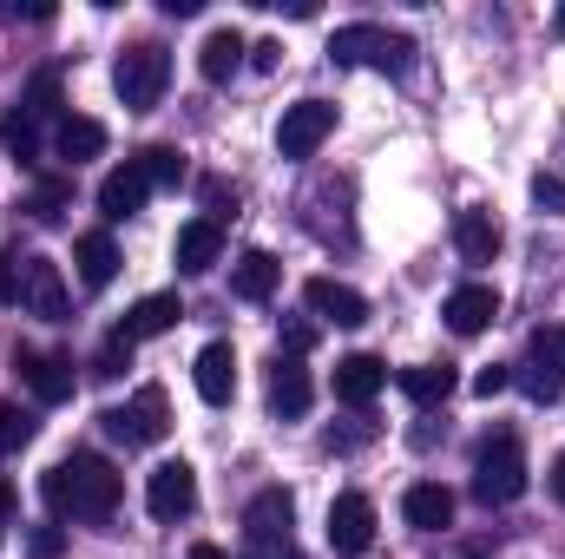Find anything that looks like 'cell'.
I'll return each instance as SVG.
<instances>
[{"instance_id":"cell-1","label":"cell","mask_w":565,"mask_h":559,"mask_svg":"<svg viewBox=\"0 0 565 559\" xmlns=\"http://www.w3.org/2000/svg\"><path fill=\"white\" fill-rule=\"evenodd\" d=\"M119 494H126V481H119L113 461H99V454H73V461H60V467L40 474V500L53 507V520L106 527V520L119 514Z\"/></svg>"},{"instance_id":"cell-2","label":"cell","mask_w":565,"mask_h":559,"mask_svg":"<svg viewBox=\"0 0 565 559\" xmlns=\"http://www.w3.org/2000/svg\"><path fill=\"white\" fill-rule=\"evenodd\" d=\"M244 553L250 559H296V500L282 487H264L244 507Z\"/></svg>"},{"instance_id":"cell-3","label":"cell","mask_w":565,"mask_h":559,"mask_svg":"<svg viewBox=\"0 0 565 559\" xmlns=\"http://www.w3.org/2000/svg\"><path fill=\"white\" fill-rule=\"evenodd\" d=\"M329 60L335 66H382V73H408L415 66V40L408 33H388V27H342L329 40Z\"/></svg>"},{"instance_id":"cell-4","label":"cell","mask_w":565,"mask_h":559,"mask_svg":"<svg viewBox=\"0 0 565 559\" xmlns=\"http://www.w3.org/2000/svg\"><path fill=\"white\" fill-rule=\"evenodd\" d=\"M526 494V447L513 434H493L480 454H473V500L487 507H513Z\"/></svg>"},{"instance_id":"cell-5","label":"cell","mask_w":565,"mask_h":559,"mask_svg":"<svg viewBox=\"0 0 565 559\" xmlns=\"http://www.w3.org/2000/svg\"><path fill=\"white\" fill-rule=\"evenodd\" d=\"M113 86H119V99H126V113H151L158 99H164V86H171V53L164 46H126L119 53V66H113Z\"/></svg>"},{"instance_id":"cell-6","label":"cell","mask_w":565,"mask_h":559,"mask_svg":"<svg viewBox=\"0 0 565 559\" xmlns=\"http://www.w3.org/2000/svg\"><path fill=\"white\" fill-rule=\"evenodd\" d=\"M99 428H106L119 447H158V441L171 434V402H164V389H158V382H145L126 409H106Z\"/></svg>"},{"instance_id":"cell-7","label":"cell","mask_w":565,"mask_h":559,"mask_svg":"<svg viewBox=\"0 0 565 559\" xmlns=\"http://www.w3.org/2000/svg\"><path fill=\"white\" fill-rule=\"evenodd\" d=\"M540 409H553L565 395V336L553 329H533V342H526V362H520V376H513Z\"/></svg>"},{"instance_id":"cell-8","label":"cell","mask_w":565,"mask_h":559,"mask_svg":"<svg viewBox=\"0 0 565 559\" xmlns=\"http://www.w3.org/2000/svg\"><path fill=\"white\" fill-rule=\"evenodd\" d=\"M322 534H329V553L362 559L369 547H375V500H369V494H355V487H349V494H335V500H329V527H322Z\"/></svg>"},{"instance_id":"cell-9","label":"cell","mask_w":565,"mask_h":559,"mask_svg":"<svg viewBox=\"0 0 565 559\" xmlns=\"http://www.w3.org/2000/svg\"><path fill=\"white\" fill-rule=\"evenodd\" d=\"M145 507H151V520H184L191 507H198V474H191V461H158L151 474H145Z\"/></svg>"},{"instance_id":"cell-10","label":"cell","mask_w":565,"mask_h":559,"mask_svg":"<svg viewBox=\"0 0 565 559\" xmlns=\"http://www.w3.org/2000/svg\"><path fill=\"white\" fill-rule=\"evenodd\" d=\"M329 133H335V106L329 99H296L277 126V151L282 158H316Z\"/></svg>"},{"instance_id":"cell-11","label":"cell","mask_w":565,"mask_h":559,"mask_svg":"<svg viewBox=\"0 0 565 559\" xmlns=\"http://www.w3.org/2000/svg\"><path fill=\"white\" fill-rule=\"evenodd\" d=\"M20 309L40 323H66V283L53 257H20Z\"/></svg>"},{"instance_id":"cell-12","label":"cell","mask_w":565,"mask_h":559,"mask_svg":"<svg viewBox=\"0 0 565 559\" xmlns=\"http://www.w3.org/2000/svg\"><path fill=\"white\" fill-rule=\"evenodd\" d=\"M302 303H309V316H322L335 329H362L369 323V296L349 289V283H335V277H309L302 283Z\"/></svg>"},{"instance_id":"cell-13","label":"cell","mask_w":565,"mask_h":559,"mask_svg":"<svg viewBox=\"0 0 565 559\" xmlns=\"http://www.w3.org/2000/svg\"><path fill=\"white\" fill-rule=\"evenodd\" d=\"M145 198H151V178H145V165H139V158H126L119 171H106V178H99V211H106L113 224L139 218V211H145Z\"/></svg>"},{"instance_id":"cell-14","label":"cell","mask_w":565,"mask_h":559,"mask_svg":"<svg viewBox=\"0 0 565 559\" xmlns=\"http://www.w3.org/2000/svg\"><path fill=\"white\" fill-rule=\"evenodd\" d=\"M217 257H224V224H211V218H191V224L178 231V244H171V264H178L184 277H204Z\"/></svg>"},{"instance_id":"cell-15","label":"cell","mask_w":565,"mask_h":559,"mask_svg":"<svg viewBox=\"0 0 565 559\" xmlns=\"http://www.w3.org/2000/svg\"><path fill=\"white\" fill-rule=\"evenodd\" d=\"M13 369L26 376L33 402H46V409L73 395V362H66V356H40V349H20V356H13Z\"/></svg>"},{"instance_id":"cell-16","label":"cell","mask_w":565,"mask_h":559,"mask_svg":"<svg viewBox=\"0 0 565 559\" xmlns=\"http://www.w3.org/2000/svg\"><path fill=\"white\" fill-rule=\"evenodd\" d=\"M191 382H198V395H204L211 409H224V402L237 395V349H231V342H204Z\"/></svg>"},{"instance_id":"cell-17","label":"cell","mask_w":565,"mask_h":559,"mask_svg":"<svg viewBox=\"0 0 565 559\" xmlns=\"http://www.w3.org/2000/svg\"><path fill=\"white\" fill-rule=\"evenodd\" d=\"M178 316H184V303H178V289H158V296H139L132 309H126V323H119V336L139 349L151 336H164V329H178Z\"/></svg>"},{"instance_id":"cell-18","label":"cell","mask_w":565,"mask_h":559,"mask_svg":"<svg viewBox=\"0 0 565 559\" xmlns=\"http://www.w3.org/2000/svg\"><path fill=\"white\" fill-rule=\"evenodd\" d=\"M493 316H500V296L487 283H460L447 296V329L454 336H480V329H493Z\"/></svg>"},{"instance_id":"cell-19","label":"cell","mask_w":565,"mask_h":559,"mask_svg":"<svg viewBox=\"0 0 565 559\" xmlns=\"http://www.w3.org/2000/svg\"><path fill=\"white\" fill-rule=\"evenodd\" d=\"M309 369H302V356H277L270 362V409H277L282 421H296V415H309Z\"/></svg>"},{"instance_id":"cell-20","label":"cell","mask_w":565,"mask_h":559,"mask_svg":"<svg viewBox=\"0 0 565 559\" xmlns=\"http://www.w3.org/2000/svg\"><path fill=\"white\" fill-rule=\"evenodd\" d=\"M382 382H388V369L375 356H342L335 362V402H349V409H369L382 395Z\"/></svg>"},{"instance_id":"cell-21","label":"cell","mask_w":565,"mask_h":559,"mask_svg":"<svg viewBox=\"0 0 565 559\" xmlns=\"http://www.w3.org/2000/svg\"><path fill=\"white\" fill-rule=\"evenodd\" d=\"M402 514H408L415 534H440V527H454V494H447L440 481H415V487L402 494Z\"/></svg>"},{"instance_id":"cell-22","label":"cell","mask_w":565,"mask_h":559,"mask_svg":"<svg viewBox=\"0 0 565 559\" xmlns=\"http://www.w3.org/2000/svg\"><path fill=\"white\" fill-rule=\"evenodd\" d=\"M282 283V264L270 251H244L237 264H231V296H244V303H270Z\"/></svg>"},{"instance_id":"cell-23","label":"cell","mask_w":565,"mask_h":559,"mask_svg":"<svg viewBox=\"0 0 565 559\" xmlns=\"http://www.w3.org/2000/svg\"><path fill=\"white\" fill-rule=\"evenodd\" d=\"M244 53H250V46H244V33H237V27H211V33H204V46H198V73H204L211 86H224V80L244 66Z\"/></svg>"},{"instance_id":"cell-24","label":"cell","mask_w":565,"mask_h":559,"mask_svg":"<svg viewBox=\"0 0 565 559\" xmlns=\"http://www.w3.org/2000/svg\"><path fill=\"white\" fill-rule=\"evenodd\" d=\"M454 251H460V264H493V257H500V224H493V211H460V218H454Z\"/></svg>"},{"instance_id":"cell-25","label":"cell","mask_w":565,"mask_h":559,"mask_svg":"<svg viewBox=\"0 0 565 559\" xmlns=\"http://www.w3.org/2000/svg\"><path fill=\"white\" fill-rule=\"evenodd\" d=\"M395 382H402V395H408L415 409H440V402H447V395L460 389L454 362H422V369H402Z\"/></svg>"},{"instance_id":"cell-26","label":"cell","mask_w":565,"mask_h":559,"mask_svg":"<svg viewBox=\"0 0 565 559\" xmlns=\"http://www.w3.org/2000/svg\"><path fill=\"white\" fill-rule=\"evenodd\" d=\"M73 264H79V283H86V289H106V283L119 277V244H113L106 231H86V238L73 244Z\"/></svg>"},{"instance_id":"cell-27","label":"cell","mask_w":565,"mask_h":559,"mask_svg":"<svg viewBox=\"0 0 565 559\" xmlns=\"http://www.w3.org/2000/svg\"><path fill=\"white\" fill-rule=\"evenodd\" d=\"M53 145H60V158L86 165V158H99V151H106V126H99V119H86V113H66V119H60V133H53Z\"/></svg>"},{"instance_id":"cell-28","label":"cell","mask_w":565,"mask_h":559,"mask_svg":"<svg viewBox=\"0 0 565 559\" xmlns=\"http://www.w3.org/2000/svg\"><path fill=\"white\" fill-rule=\"evenodd\" d=\"M66 204H73V184H66V178H40L33 198H26V211H33L40 224H66Z\"/></svg>"},{"instance_id":"cell-29","label":"cell","mask_w":565,"mask_h":559,"mask_svg":"<svg viewBox=\"0 0 565 559\" xmlns=\"http://www.w3.org/2000/svg\"><path fill=\"white\" fill-rule=\"evenodd\" d=\"M60 113V73H40L33 86H26V99H20V119H33V126H46Z\"/></svg>"},{"instance_id":"cell-30","label":"cell","mask_w":565,"mask_h":559,"mask_svg":"<svg viewBox=\"0 0 565 559\" xmlns=\"http://www.w3.org/2000/svg\"><path fill=\"white\" fill-rule=\"evenodd\" d=\"M0 145L13 151V165H40V126H33V119L7 113V126H0Z\"/></svg>"},{"instance_id":"cell-31","label":"cell","mask_w":565,"mask_h":559,"mask_svg":"<svg viewBox=\"0 0 565 559\" xmlns=\"http://www.w3.org/2000/svg\"><path fill=\"white\" fill-rule=\"evenodd\" d=\"M139 165H145L151 184H184V151H178V145H145Z\"/></svg>"},{"instance_id":"cell-32","label":"cell","mask_w":565,"mask_h":559,"mask_svg":"<svg viewBox=\"0 0 565 559\" xmlns=\"http://www.w3.org/2000/svg\"><path fill=\"white\" fill-rule=\"evenodd\" d=\"M33 434H40V421L26 415V409H13V402H0V454H20Z\"/></svg>"},{"instance_id":"cell-33","label":"cell","mask_w":565,"mask_h":559,"mask_svg":"<svg viewBox=\"0 0 565 559\" xmlns=\"http://www.w3.org/2000/svg\"><path fill=\"white\" fill-rule=\"evenodd\" d=\"M126 362H132V342H126V336L113 329V342H106V349L93 356V376H99V382H113V376H126Z\"/></svg>"},{"instance_id":"cell-34","label":"cell","mask_w":565,"mask_h":559,"mask_svg":"<svg viewBox=\"0 0 565 559\" xmlns=\"http://www.w3.org/2000/svg\"><path fill=\"white\" fill-rule=\"evenodd\" d=\"M533 204H540L546 218H559L565 211V178L559 171H540V178H533Z\"/></svg>"},{"instance_id":"cell-35","label":"cell","mask_w":565,"mask_h":559,"mask_svg":"<svg viewBox=\"0 0 565 559\" xmlns=\"http://www.w3.org/2000/svg\"><path fill=\"white\" fill-rule=\"evenodd\" d=\"M60 553H66L60 527H33V534H26V559H60Z\"/></svg>"},{"instance_id":"cell-36","label":"cell","mask_w":565,"mask_h":559,"mask_svg":"<svg viewBox=\"0 0 565 559\" xmlns=\"http://www.w3.org/2000/svg\"><path fill=\"white\" fill-rule=\"evenodd\" d=\"M204 204H211V224H217L224 211H237V184H224V178H204Z\"/></svg>"},{"instance_id":"cell-37","label":"cell","mask_w":565,"mask_h":559,"mask_svg":"<svg viewBox=\"0 0 565 559\" xmlns=\"http://www.w3.org/2000/svg\"><path fill=\"white\" fill-rule=\"evenodd\" d=\"M500 389H513V369H500V362H487V369L473 376V395H480V402H493Z\"/></svg>"},{"instance_id":"cell-38","label":"cell","mask_w":565,"mask_h":559,"mask_svg":"<svg viewBox=\"0 0 565 559\" xmlns=\"http://www.w3.org/2000/svg\"><path fill=\"white\" fill-rule=\"evenodd\" d=\"M0 303H20V257L0 251Z\"/></svg>"},{"instance_id":"cell-39","label":"cell","mask_w":565,"mask_h":559,"mask_svg":"<svg viewBox=\"0 0 565 559\" xmlns=\"http://www.w3.org/2000/svg\"><path fill=\"white\" fill-rule=\"evenodd\" d=\"M309 342H316V323H289V329H282V349H289V356H302Z\"/></svg>"},{"instance_id":"cell-40","label":"cell","mask_w":565,"mask_h":559,"mask_svg":"<svg viewBox=\"0 0 565 559\" xmlns=\"http://www.w3.org/2000/svg\"><path fill=\"white\" fill-rule=\"evenodd\" d=\"M250 53H257V66H264V73H270V66H277V60H282V46H277V40H257Z\"/></svg>"},{"instance_id":"cell-41","label":"cell","mask_w":565,"mask_h":559,"mask_svg":"<svg viewBox=\"0 0 565 559\" xmlns=\"http://www.w3.org/2000/svg\"><path fill=\"white\" fill-rule=\"evenodd\" d=\"M158 7H164V13H171V20H191V13H198V7H204V0H158Z\"/></svg>"},{"instance_id":"cell-42","label":"cell","mask_w":565,"mask_h":559,"mask_svg":"<svg viewBox=\"0 0 565 559\" xmlns=\"http://www.w3.org/2000/svg\"><path fill=\"white\" fill-rule=\"evenodd\" d=\"M191 559H231V553H224V547H211V540H198V547H191Z\"/></svg>"},{"instance_id":"cell-43","label":"cell","mask_w":565,"mask_h":559,"mask_svg":"<svg viewBox=\"0 0 565 559\" xmlns=\"http://www.w3.org/2000/svg\"><path fill=\"white\" fill-rule=\"evenodd\" d=\"M553 494H559V500H565V454H559V461H553Z\"/></svg>"},{"instance_id":"cell-44","label":"cell","mask_w":565,"mask_h":559,"mask_svg":"<svg viewBox=\"0 0 565 559\" xmlns=\"http://www.w3.org/2000/svg\"><path fill=\"white\" fill-rule=\"evenodd\" d=\"M0 514H13V487L7 481H0Z\"/></svg>"},{"instance_id":"cell-45","label":"cell","mask_w":565,"mask_h":559,"mask_svg":"<svg viewBox=\"0 0 565 559\" xmlns=\"http://www.w3.org/2000/svg\"><path fill=\"white\" fill-rule=\"evenodd\" d=\"M559 27H565V13H559Z\"/></svg>"}]
</instances>
